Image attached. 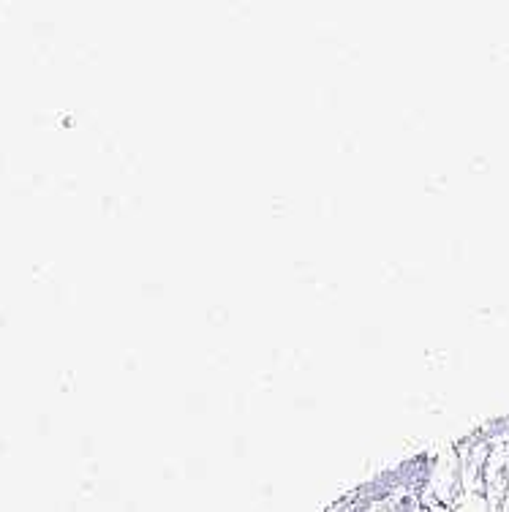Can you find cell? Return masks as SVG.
<instances>
[{
	"label": "cell",
	"instance_id": "cell-1",
	"mask_svg": "<svg viewBox=\"0 0 509 512\" xmlns=\"http://www.w3.org/2000/svg\"><path fill=\"white\" fill-rule=\"evenodd\" d=\"M428 488L439 502H455V496L461 491V455L455 450L441 453L428 469Z\"/></svg>",
	"mask_w": 509,
	"mask_h": 512
},
{
	"label": "cell",
	"instance_id": "cell-2",
	"mask_svg": "<svg viewBox=\"0 0 509 512\" xmlns=\"http://www.w3.org/2000/svg\"><path fill=\"white\" fill-rule=\"evenodd\" d=\"M452 512H496V507L488 502L485 491H474V493H463L461 499L455 502Z\"/></svg>",
	"mask_w": 509,
	"mask_h": 512
},
{
	"label": "cell",
	"instance_id": "cell-3",
	"mask_svg": "<svg viewBox=\"0 0 509 512\" xmlns=\"http://www.w3.org/2000/svg\"><path fill=\"white\" fill-rule=\"evenodd\" d=\"M499 512H509V480H507V485H504V491H501Z\"/></svg>",
	"mask_w": 509,
	"mask_h": 512
}]
</instances>
